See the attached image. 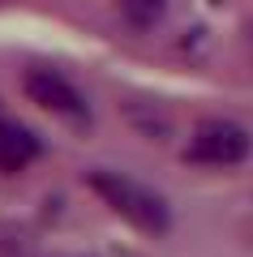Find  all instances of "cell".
Masks as SVG:
<instances>
[{"mask_svg":"<svg viewBox=\"0 0 253 257\" xmlns=\"http://www.w3.org/2000/svg\"><path fill=\"white\" fill-rule=\"evenodd\" d=\"M86 180H91V189L99 193V197H103V202H108L125 223H133L137 231H146V236H163V231L172 227V210H167V202H163L154 189L137 184L133 176L95 167Z\"/></svg>","mask_w":253,"mask_h":257,"instance_id":"1","label":"cell"},{"mask_svg":"<svg viewBox=\"0 0 253 257\" xmlns=\"http://www.w3.org/2000/svg\"><path fill=\"white\" fill-rule=\"evenodd\" d=\"M249 150H253L249 133L232 120H206V124H198L189 142V159L202 167H236L249 159Z\"/></svg>","mask_w":253,"mask_h":257,"instance_id":"2","label":"cell"},{"mask_svg":"<svg viewBox=\"0 0 253 257\" xmlns=\"http://www.w3.org/2000/svg\"><path fill=\"white\" fill-rule=\"evenodd\" d=\"M26 94H30V103H39L43 111H56L64 120H86L91 116V107L77 94V86L69 77H60L56 69H30L26 73Z\"/></svg>","mask_w":253,"mask_h":257,"instance_id":"3","label":"cell"},{"mask_svg":"<svg viewBox=\"0 0 253 257\" xmlns=\"http://www.w3.org/2000/svg\"><path fill=\"white\" fill-rule=\"evenodd\" d=\"M39 159V138L30 128L13 124V120H0V172H22Z\"/></svg>","mask_w":253,"mask_h":257,"instance_id":"4","label":"cell"},{"mask_svg":"<svg viewBox=\"0 0 253 257\" xmlns=\"http://www.w3.org/2000/svg\"><path fill=\"white\" fill-rule=\"evenodd\" d=\"M116 9H120V18H125L133 30H150L154 22H163L167 0H116Z\"/></svg>","mask_w":253,"mask_h":257,"instance_id":"5","label":"cell"}]
</instances>
